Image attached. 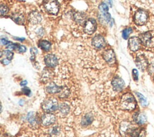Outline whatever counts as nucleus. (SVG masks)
<instances>
[{
  "mask_svg": "<svg viewBox=\"0 0 154 137\" xmlns=\"http://www.w3.org/2000/svg\"><path fill=\"white\" fill-rule=\"evenodd\" d=\"M136 106L135 100L132 94L131 93L125 94L121 100V107L122 109L132 111L135 109Z\"/></svg>",
  "mask_w": 154,
  "mask_h": 137,
  "instance_id": "nucleus-1",
  "label": "nucleus"
},
{
  "mask_svg": "<svg viewBox=\"0 0 154 137\" xmlns=\"http://www.w3.org/2000/svg\"><path fill=\"white\" fill-rule=\"evenodd\" d=\"M148 18V13L145 10L143 9H139L135 12L134 22L137 25L142 26L147 22Z\"/></svg>",
  "mask_w": 154,
  "mask_h": 137,
  "instance_id": "nucleus-2",
  "label": "nucleus"
},
{
  "mask_svg": "<svg viewBox=\"0 0 154 137\" xmlns=\"http://www.w3.org/2000/svg\"><path fill=\"white\" fill-rule=\"evenodd\" d=\"M58 108V102L56 99L49 98L45 100L42 104L43 110L46 112L56 111Z\"/></svg>",
  "mask_w": 154,
  "mask_h": 137,
  "instance_id": "nucleus-3",
  "label": "nucleus"
},
{
  "mask_svg": "<svg viewBox=\"0 0 154 137\" xmlns=\"http://www.w3.org/2000/svg\"><path fill=\"white\" fill-rule=\"evenodd\" d=\"M46 10L50 14H56L60 9L59 3L56 0H47L44 4Z\"/></svg>",
  "mask_w": 154,
  "mask_h": 137,
  "instance_id": "nucleus-4",
  "label": "nucleus"
},
{
  "mask_svg": "<svg viewBox=\"0 0 154 137\" xmlns=\"http://www.w3.org/2000/svg\"><path fill=\"white\" fill-rule=\"evenodd\" d=\"M139 39L140 40L141 44L146 47H150L153 44V38L152 35V33L149 31H147L140 34Z\"/></svg>",
  "mask_w": 154,
  "mask_h": 137,
  "instance_id": "nucleus-5",
  "label": "nucleus"
},
{
  "mask_svg": "<svg viewBox=\"0 0 154 137\" xmlns=\"http://www.w3.org/2000/svg\"><path fill=\"white\" fill-rule=\"evenodd\" d=\"M96 22L93 19H89L85 21L84 24V31L87 34H92L96 30Z\"/></svg>",
  "mask_w": 154,
  "mask_h": 137,
  "instance_id": "nucleus-6",
  "label": "nucleus"
},
{
  "mask_svg": "<svg viewBox=\"0 0 154 137\" xmlns=\"http://www.w3.org/2000/svg\"><path fill=\"white\" fill-rule=\"evenodd\" d=\"M135 64L139 69L143 71L148 66V61L145 56L140 55L136 57Z\"/></svg>",
  "mask_w": 154,
  "mask_h": 137,
  "instance_id": "nucleus-7",
  "label": "nucleus"
},
{
  "mask_svg": "<svg viewBox=\"0 0 154 137\" xmlns=\"http://www.w3.org/2000/svg\"><path fill=\"white\" fill-rule=\"evenodd\" d=\"M111 84H112V86L113 87V89L117 92L122 91L124 89V88L125 87V84L124 80L122 78H119L118 76L115 77L113 79Z\"/></svg>",
  "mask_w": 154,
  "mask_h": 137,
  "instance_id": "nucleus-8",
  "label": "nucleus"
},
{
  "mask_svg": "<svg viewBox=\"0 0 154 137\" xmlns=\"http://www.w3.org/2000/svg\"><path fill=\"white\" fill-rule=\"evenodd\" d=\"M92 45L97 49H100L104 48L106 45L104 37L100 35H98L94 37L92 39Z\"/></svg>",
  "mask_w": 154,
  "mask_h": 137,
  "instance_id": "nucleus-9",
  "label": "nucleus"
},
{
  "mask_svg": "<svg viewBox=\"0 0 154 137\" xmlns=\"http://www.w3.org/2000/svg\"><path fill=\"white\" fill-rule=\"evenodd\" d=\"M141 42L139 38L136 37H132L129 39L128 41V46L131 50L132 51H137L140 48Z\"/></svg>",
  "mask_w": 154,
  "mask_h": 137,
  "instance_id": "nucleus-10",
  "label": "nucleus"
},
{
  "mask_svg": "<svg viewBox=\"0 0 154 137\" xmlns=\"http://www.w3.org/2000/svg\"><path fill=\"white\" fill-rule=\"evenodd\" d=\"M45 63L48 67H54L58 64V59L55 55L48 54L45 57Z\"/></svg>",
  "mask_w": 154,
  "mask_h": 137,
  "instance_id": "nucleus-11",
  "label": "nucleus"
},
{
  "mask_svg": "<svg viewBox=\"0 0 154 137\" xmlns=\"http://www.w3.org/2000/svg\"><path fill=\"white\" fill-rule=\"evenodd\" d=\"M56 121V116L53 114L46 113L42 117V124L45 126H49L54 123Z\"/></svg>",
  "mask_w": 154,
  "mask_h": 137,
  "instance_id": "nucleus-12",
  "label": "nucleus"
},
{
  "mask_svg": "<svg viewBox=\"0 0 154 137\" xmlns=\"http://www.w3.org/2000/svg\"><path fill=\"white\" fill-rule=\"evenodd\" d=\"M103 58L109 64H114L116 61V56L112 49H108L103 53Z\"/></svg>",
  "mask_w": 154,
  "mask_h": 137,
  "instance_id": "nucleus-13",
  "label": "nucleus"
},
{
  "mask_svg": "<svg viewBox=\"0 0 154 137\" xmlns=\"http://www.w3.org/2000/svg\"><path fill=\"white\" fill-rule=\"evenodd\" d=\"M28 19L31 24L35 25L39 24L42 21V18L39 13L37 12H33L30 14Z\"/></svg>",
  "mask_w": 154,
  "mask_h": 137,
  "instance_id": "nucleus-14",
  "label": "nucleus"
},
{
  "mask_svg": "<svg viewBox=\"0 0 154 137\" xmlns=\"http://www.w3.org/2000/svg\"><path fill=\"white\" fill-rule=\"evenodd\" d=\"M46 92L51 94L59 93L61 92V87L58 86L54 83H51L46 87Z\"/></svg>",
  "mask_w": 154,
  "mask_h": 137,
  "instance_id": "nucleus-15",
  "label": "nucleus"
},
{
  "mask_svg": "<svg viewBox=\"0 0 154 137\" xmlns=\"http://www.w3.org/2000/svg\"><path fill=\"white\" fill-rule=\"evenodd\" d=\"M134 119L136 123L142 125L145 123L146 121V117L143 114L138 112V113H136L134 115Z\"/></svg>",
  "mask_w": 154,
  "mask_h": 137,
  "instance_id": "nucleus-16",
  "label": "nucleus"
},
{
  "mask_svg": "<svg viewBox=\"0 0 154 137\" xmlns=\"http://www.w3.org/2000/svg\"><path fill=\"white\" fill-rule=\"evenodd\" d=\"M93 120V115L91 114H87L83 117L81 123L83 126H87L89 125L90 124H91L92 123Z\"/></svg>",
  "mask_w": 154,
  "mask_h": 137,
  "instance_id": "nucleus-17",
  "label": "nucleus"
},
{
  "mask_svg": "<svg viewBox=\"0 0 154 137\" xmlns=\"http://www.w3.org/2000/svg\"><path fill=\"white\" fill-rule=\"evenodd\" d=\"M27 120L30 124H31V125L35 124L36 122L37 121L35 113L34 112H29L27 115Z\"/></svg>",
  "mask_w": 154,
  "mask_h": 137,
  "instance_id": "nucleus-18",
  "label": "nucleus"
},
{
  "mask_svg": "<svg viewBox=\"0 0 154 137\" xmlns=\"http://www.w3.org/2000/svg\"><path fill=\"white\" fill-rule=\"evenodd\" d=\"M59 110L63 114H67L70 111V107L66 104H61L59 105Z\"/></svg>",
  "mask_w": 154,
  "mask_h": 137,
  "instance_id": "nucleus-19",
  "label": "nucleus"
},
{
  "mask_svg": "<svg viewBox=\"0 0 154 137\" xmlns=\"http://www.w3.org/2000/svg\"><path fill=\"white\" fill-rule=\"evenodd\" d=\"M40 47L45 51H49L51 49V43L46 40H42L40 42Z\"/></svg>",
  "mask_w": 154,
  "mask_h": 137,
  "instance_id": "nucleus-20",
  "label": "nucleus"
},
{
  "mask_svg": "<svg viewBox=\"0 0 154 137\" xmlns=\"http://www.w3.org/2000/svg\"><path fill=\"white\" fill-rule=\"evenodd\" d=\"M136 95L137 96L139 99V100H140V102L141 103V105L143 106V107H146L147 105V99H146V97L143 95L141 93H136Z\"/></svg>",
  "mask_w": 154,
  "mask_h": 137,
  "instance_id": "nucleus-21",
  "label": "nucleus"
},
{
  "mask_svg": "<svg viewBox=\"0 0 154 137\" xmlns=\"http://www.w3.org/2000/svg\"><path fill=\"white\" fill-rule=\"evenodd\" d=\"M142 130L140 129H135L131 131V137H142Z\"/></svg>",
  "mask_w": 154,
  "mask_h": 137,
  "instance_id": "nucleus-22",
  "label": "nucleus"
},
{
  "mask_svg": "<svg viewBox=\"0 0 154 137\" xmlns=\"http://www.w3.org/2000/svg\"><path fill=\"white\" fill-rule=\"evenodd\" d=\"M75 19L77 22L82 24L85 22V16L81 13H77L75 15Z\"/></svg>",
  "mask_w": 154,
  "mask_h": 137,
  "instance_id": "nucleus-23",
  "label": "nucleus"
},
{
  "mask_svg": "<svg viewBox=\"0 0 154 137\" xmlns=\"http://www.w3.org/2000/svg\"><path fill=\"white\" fill-rule=\"evenodd\" d=\"M132 32V30L131 28H128L125 29L122 32V37L124 39H127L130 35V34Z\"/></svg>",
  "mask_w": 154,
  "mask_h": 137,
  "instance_id": "nucleus-24",
  "label": "nucleus"
},
{
  "mask_svg": "<svg viewBox=\"0 0 154 137\" xmlns=\"http://www.w3.org/2000/svg\"><path fill=\"white\" fill-rule=\"evenodd\" d=\"M9 12V8L4 5H0V15H5Z\"/></svg>",
  "mask_w": 154,
  "mask_h": 137,
  "instance_id": "nucleus-25",
  "label": "nucleus"
},
{
  "mask_svg": "<svg viewBox=\"0 0 154 137\" xmlns=\"http://www.w3.org/2000/svg\"><path fill=\"white\" fill-rule=\"evenodd\" d=\"M13 19L16 22V23H18V24H21L23 22L24 20V18L22 16H19V15H17L15 14L13 17Z\"/></svg>",
  "mask_w": 154,
  "mask_h": 137,
  "instance_id": "nucleus-26",
  "label": "nucleus"
},
{
  "mask_svg": "<svg viewBox=\"0 0 154 137\" xmlns=\"http://www.w3.org/2000/svg\"><path fill=\"white\" fill-rule=\"evenodd\" d=\"M99 9L102 12V13H107L108 11V6L106 4L102 3L99 6Z\"/></svg>",
  "mask_w": 154,
  "mask_h": 137,
  "instance_id": "nucleus-27",
  "label": "nucleus"
},
{
  "mask_svg": "<svg viewBox=\"0 0 154 137\" xmlns=\"http://www.w3.org/2000/svg\"><path fill=\"white\" fill-rule=\"evenodd\" d=\"M135 3H139L142 6H145V4L146 6H149L150 4V0H133Z\"/></svg>",
  "mask_w": 154,
  "mask_h": 137,
  "instance_id": "nucleus-28",
  "label": "nucleus"
},
{
  "mask_svg": "<svg viewBox=\"0 0 154 137\" xmlns=\"http://www.w3.org/2000/svg\"><path fill=\"white\" fill-rule=\"evenodd\" d=\"M4 54L6 56L8 60H9L10 61L13 58V53L10 50H6L4 51Z\"/></svg>",
  "mask_w": 154,
  "mask_h": 137,
  "instance_id": "nucleus-29",
  "label": "nucleus"
},
{
  "mask_svg": "<svg viewBox=\"0 0 154 137\" xmlns=\"http://www.w3.org/2000/svg\"><path fill=\"white\" fill-rule=\"evenodd\" d=\"M19 45L14 44V43H9L7 46V48H8L10 50H14V49H17L19 47Z\"/></svg>",
  "mask_w": 154,
  "mask_h": 137,
  "instance_id": "nucleus-30",
  "label": "nucleus"
},
{
  "mask_svg": "<svg viewBox=\"0 0 154 137\" xmlns=\"http://www.w3.org/2000/svg\"><path fill=\"white\" fill-rule=\"evenodd\" d=\"M132 75H133L134 80H135V81L138 80L139 73H138V71H137L136 69H133V71H132Z\"/></svg>",
  "mask_w": 154,
  "mask_h": 137,
  "instance_id": "nucleus-31",
  "label": "nucleus"
},
{
  "mask_svg": "<svg viewBox=\"0 0 154 137\" xmlns=\"http://www.w3.org/2000/svg\"><path fill=\"white\" fill-rule=\"evenodd\" d=\"M18 49V50H19V52L21 53H25V51H26V50H27L25 46H24V45H20V46H19Z\"/></svg>",
  "mask_w": 154,
  "mask_h": 137,
  "instance_id": "nucleus-32",
  "label": "nucleus"
},
{
  "mask_svg": "<svg viewBox=\"0 0 154 137\" xmlns=\"http://www.w3.org/2000/svg\"><path fill=\"white\" fill-rule=\"evenodd\" d=\"M22 91L24 93V94H25V95L30 96V94H31V90L28 88H24L22 89Z\"/></svg>",
  "mask_w": 154,
  "mask_h": 137,
  "instance_id": "nucleus-33",
  "label": "nucleus"
},
{
  "mask_svg": "<svg viewBox=\"0 0 154 137\" xmlns=\"http://www.w3.org/2000/svg\"><path fill=\"white\" fill-rule=\"evenodd\" d=\"M30 53L33 56H35L36 54H38V49L36 48H32L30 49Z\"/></svg>",
  "mask_w": 154,
  "mask_h": 137,
  "instance_id": "nucleus-34",
  "label": "nucleus"
},
{
  "mask_svg": "<svg viewBox=\"0 0 154 137\" xmlns=\"http://www.w3.org/2000/svg\"><path fill=\"white\" fill-rule=\"evenodd\" d=\"M0 43H1L2 45H8L9 43V42L5 38H1V39H0Z\"/></svg>",
  "mask_w": 154,
  "mask_h": 137,
  "instance_id": "nucleus-35",
  "label": "nucleus"
},
{
  "mask_svg": "<svg viewBox=\"0 0 154 137\" xmlns=\"http://www.w3.org/2000/svg\"><path fill=\"white\" fill-rule=\"evenodd\" d=\"M59 131H60V129H59V128L58 127H54V128H53V129L52 133H53L54 135H57V134L59 133Z\"/></svg>",
  "mask_w": 154,
  "mask_h": 137,
  "instance_id": "nucleus-36",
  "label": "nucleus"
},
{
  "mask_svg": "<svg viewBox=\"0 0 154 137\" xmlns=\"http://www.w3.org/2000/svg\"><path fill=\"white\" fill-rule=\"evenodd\" d=\"M10 61L9 60H8L7 58L4 59V60L2 61L3 64H4V65H7V64H9L10 63Z\"/></svg>",
  "mask_w": 154,
  "mask_h": 137,
  "instance_id": "nucleus-37",
  "label": "nucleus"
},
{
  "mask_svg": "<svg viewBox=\"0 0 154 137\" xmlns=\"http://www.w3.org/2000/svg\"><path fill=\"white\" fill-rule=\"evenodd\" d=\"M38 34L40 36H42L43 34H44V30L43 29H40L38 32Z\"/></svg>",
  "mask_w": 154,
  "mask_h": 137,
  "instance_id": "nucleus-38",
  "label": "nucleus"
},
{
  "mask_svg": "<svg viewBox=\"0 0 154 137\" xmlns=\"http://www.w3.org/2000/svg\"><path fill=\"white\" fill-rule=\"evenodd\" d=\"M27 84V81H23L21 82V86H25V85Z\"/></svg>",
  "mask_w": 154,
  "mask_h": 137,
  "instance_id": "nucleus-39",
  "label": "nucleus"
},
{
  "mask_svg": "<svg viewBox=\"0 0 154 137\" xmlns=\"http://www.w3.org/2000/svg\"><path fill=\"white\" fill-rule=\"evenodd\" d=\"M108 4L111 7L112 6V0H106Z\"/></svg>",
  "mask_w": 154,
  "mask_h": 137,
  "instance_id": "nucleus-40",
  "label": "nucleus"
},
{
  "mask_svg": "<svg viewBox=\"0 0 154 137\" xmlns=\"http://www.w3.org/2000/svg\"><path fill=\"white\" fill-rule=\"evenodd\" d=\"M1 111H2V107L1 105H0V113L1 112Z\"/></svg>",
  "mask_w": 154,
  "mask_h": 137,
  "instance_id": "nucleus-41",
  "label": "nucleus"
},
{
  "mask_svg": "<svg viewBox=\"0 0 154 137\" xmlns=\"http://www.w3.org/2000/svg\"><path fill=\"white\" fill-rule=\"evenodd\" d=\"M2 55H3V53L1 52H0V57L2 56Z\"/></svg>",
  "mask_w": 154,
  "mask_h": 137,
  "instance_id": "nucleus-42",
  "label": "nucleus"
}]
</instances>
